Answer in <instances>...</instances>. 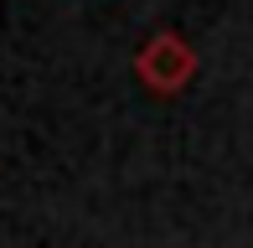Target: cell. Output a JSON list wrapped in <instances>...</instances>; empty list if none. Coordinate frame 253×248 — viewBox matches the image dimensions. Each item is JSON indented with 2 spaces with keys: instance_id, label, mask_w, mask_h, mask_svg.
Listing matches in <instances>:
<instances>
[{
  "instance_id": "obj_1",
  "label": "cell",
  "mask_w": 253,
  "mask_h": 248,
  "mask_svg": "<svg viewBox=\"0 0 253 248\" xmlns=\"http://www.w3.org/2000/svg\"><path fill=\"white\" fill-rule=\"evenodd\" d=\"M134 73H140V83L155 88V93H181V88L191 83V73H197V52H191V41L176 37V31H155V37L134 52Z\"/></svg>"
}]
</instances>
